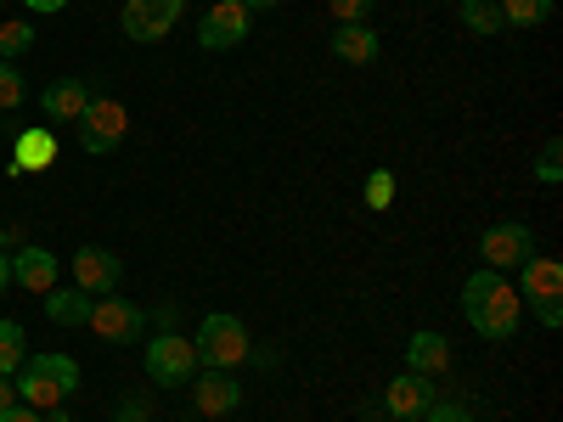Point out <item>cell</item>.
Here are the masks:
<instances>
[{
	"mask_svg": "<svg viewBox=\"0 0 563 422\" xmlns=\"http://www.w3.org/2000/svg\"><path fill=\"white\" fill-rule=\"evenodd\" d=\"M153 321H158V326H164V333H175V321H180V304H164V310H158V315H153Z\"/></svg>",
	"mask_w": 563,
	"mask_h": 422,
	"instance_id": "1f68e13d",
	"label": "cell"
},
{
	"mask_svg": "<svg viewBox=\"0 0 563 422\" xmlns=\"http://www.w3.org/2000/svg\"><path fill=\"white\" fill-rule=\"evenodd\" d=\"M90 97H97V90H90L85 79H57V85L40 90V113L52 119V124H74L90 108Z\"/></svg>",
	"mask_w": 563,
	"mask_h": 422,
	"instance_id": "5bb4252c",
	"label": "cell"
},
{
	"mask_svg": "<svg viewBox=\"0 0 563 422\" xmlns=\"http://www.w3.org/2000/svg\"><path fill=\"white\" fill-rule=\"evenodd\" d=\"M23 326L18 321H0V378H12V371L23 366Z\"/></svg>",
	"mask_w": 563,
	"mask_h": 422,
	"instance_id": "7402d4cb",
	"label": "cell"
},
{
	"mask_svg": "<svg viewBox=\"0 0 563 422\" xmlns=\"http://www.w3.org/2000/svg\"><path fill=\"white\" fill-rule=\"evenodd\" d=\"M74 135H79V153L108 158L113 147H124V135H130V113H124V102H113V97H90V108L74 119Z\"/></svg>",
	"mask_w": 563,
	"mask_h": 422,
	"instance_id": "277c9868",
	"label": "cell"
},
{
	"mask_svg": "<svg viewBox=\"0 0 563 422\" xmlns=\"http://www.w3.org/2000/svg\"><path fill=\"white\" fill-rule=\"evenodd\" d=\"M192 406H198V417H231L243 406V384L231 378V371H203V378L192 384Z\"/></svg>",
	"mask_w": 563,
	"mask_h": 422,
	"instance_id": "4fadbf2b",
	"label": "cell"
},
{
	"mask_svg": "<svg viewBox=\"0 0 563 422\" xmlns=\"http://www.w3.org/2000/svg\"><path fill=\"white\" fill-rule=\"evenodd\" d=\"M462 315H467V326H474L479 338H490V344H507L512 333H519V321H525V299H519V288L501 276V270H474L462 281Z\"/></svg>",
	"mask_w": 563,
	"mask_h": 422,
	"instance_id": "6da1fadb",
	"label": "cell"
},
{
	"mask_svg": "<svg viewBox=\"0 0 563 422\" xmlns=\"http://www.w3.org/2000/svg\"><path fill=\"white\" fill-rule=\"evenodd\" d=\"M451 7H462V0H451Z\"/></svg>",
	"mask_w": 563,
	"mask_h": 422,
	"instance_id": "8d00e7d4",
	"label": "cell"
},
{
	"mask_svg": "<svg viewBox=\"0 0 563 422\" xmlns=\"http://www.w3.org/2000/svg\"><path fill=\"white\" fill-rule=\"evenodd\" d=\"M85 326L102 344H135L141 326H147V315H141V304H130L124 293H102V299H90V321Z\"/></svg>",
	"mask_w": 563,
	"mask_h": 422,
	"instance_id": "52a82bcc",
	"label": "cell"
},
{
	"mask_svg": "<svg viewBox=\"0 0 563 422\" xmlns=\"http://www.w3.org/2000/svg\"><path fill=\"white\" fill-rule=\"evenodd\" d=\"M249 12H271V7H282V0H243Z\"/></svg>",
	"mask_w": 563,
	"mask_h": 422,
	"instance_id": "e575fe53",
	"label": "cell"
},
{
	"mask_svg": "<svg viewBox=\"0 0 563 422\" xmlns=\"http://www.w3.org/2000/svg\"><path fill=\"white\" fill-rule=\"evenodd\" d=\"M52 164H57V135H52V130H23L18 147H12V175L52 169Z\"/></svg>",
	"mask_w": 563,
	"mask_h": 422,
	"instance_id": "ac0fdd59",
	"label": "cell"
},
{
	"mask_svg": "<svg viewBox=\"0 0 563 422\" xmlns=\"http://www.w3.org/2000/svg\"><path fill=\"white\" fill-rule=\"evenodd\" d=\"M119 276H124V259L113 248H79L74 254V288L90 293V299H102V293H119Z\"/></svg>",
	"mask_w": 563,
	"mask_h": 422,
	"instance_id": "8fae6325",
	"label": "cell"
},
{
	"mask_svg": "<svg viewBox=\"0 0 563 422\" xmlns=\"http://www.w3.org/2000/svg\"><path fill=\"white\" fill-rule=\"evenodd\" d=\"M12 406H18V384L0 378V411H12Z\"/></svg>",
	"mask_w": 563,
	"mask_h": 422,
	"instance_id": "d6a6232c",
	"label": "cell"
},
{
	"mask_svg": "<svg viewBox=\"0 0 563 422\" xmlns=\"http://www.w3.org/2000/svg\"><path fill=\"white\" fill-rule=\"evenodd\" d=\"M23 7H29L34 18H57V12H68V0H23Z\"/></svg>",
	"mask_w": 563,
	"mask_h": 422,
	"instance_id": "4dcf8cb0",
	"label": "cell"
},
{
	"mask_svg": "<svg viewBox=\"0 0 563 422\" xmlns=\"http://www.w3.org/2000/svg\"><path fill=\"white\" fill-rule=\"evenodd\" d=\"M422 422H474V417H467V406H429V411H422Z\"/></svg>",
	"mask_w": 563,
	"mask_h": 422,
	"instance_id": "83f0119b",
	"label": "cell"
},
{
	"mask_svg": "<svg viewBox=\"0 0 563 422\" xmlns=\"http://www.w3.org/2000/svg\"><path fill=\"white\" fill-rule=\"evenodd\" d=\"M456 18H462V29H467V34H485V40L507 29V23H501V12H496V0H462Z\"/></svg>",
	"mask_w": 563,
	"mask_h": 422,
	"instance_id": "ffe728a7",
	"label": "cell"
},
{
	"mask_svg": "<svg viewBox=\"0 0 563 422\" xmlns=\"http://www.w3.org/2000/svg\"><path fill=\"white\" fill-rule=\"evenodd\" d=\"M147 411H153L147 400H119V406H113V417H119V422H147Z\"/></svg>",
	"mask_w": 563,
	"mask_h": 422,
	"instance_id": "f1b7e54d",
	"label": "cell"
},
{
	"mask_svg": "<svg viewBox=\"0 0 563 422\" xmlns=\"http://www.w3.org/2000/svg\"><path fill=\"white\" fill-rule=\"evenodd\" d=\"M496 12H501L507 29H541L552 18V0H501Z\"/></svg>",
	"mask_w": 563,
	"mask_h": 422,
	"instance_id": "44dd1931",
	"label": "cell"
},
{
	"mask_svg": "<svg viewBox=\"0 0 563 422\" xmlns=\"http://www.w3.org/2000/svg\"><path fill=\"white\" fill-rule=\"evenodd\" d=\"M479 259H485V270H512V265L536 259V237H530V225H519V220L485 225V237H479Z\"/></svg>",
	"mask_w": 563,
	"mask_h": 422,
	"instance_id": "9c48e42d",
	"label": "cell"
},
{
	"mask_svg": "<svg viewBox=\"0 0 563 422\" xmlns=\"http://www.w3.org/2000/svg\"><path fill=\"white\" fill-rule=\"evenodd\" d=\"M198 366H214V371H238L249 355H254V338H249V326L238 315H203L198 321Z\"/></svg>",
	"mask_w": 563,
	"mask_h": 422,
	"instance_id": "3957f363",
	"label": "cell"
},
{
	"mask_svg": "<svg viewBox=\"0 0 563 422\" xmlns=\"http://www.w3.org/2000/svg\"><path fill=\"white\" fill-rule=\"evenodd\" d=\"M18 400L34 411H57L74 389H79V366L68 355H23V366L12 371Z\"/></svg>",
	"mask_w": 563,
	"mask_h": 422,
	"instance_id": "7a4b0ae2",
	"label": "cell"
},
{
	"mask_svg": "<svg viewBox=\"0 0 563 422\" xmlns=\"http://www.w3.org/2000/svg\"><path fill=\"white\" fill-rule=\"evenodd\" d=\"M333 45V57L350 63V68H366V63H378V34H372L366 23H339V34L327 40Z\"/></svg>",
	"mask_w": 563,
	"mask_h": 422,
	"instance_id": "2e32d148",
	"label": "cell"
},
{
	"mask_svg": "<svg viewBox=\"0 0 563 422\" xmlns=\"http://www.w3.org/2000/svg\"><path fill=\"white\" fill-rule=\"evenodd\" d=\"M12 281L18 288H29V293H52L57 288V254L52 248H18L12 254Z\"/></svg>",
	"mask_w": 563,
	"mask_h": 422,
	"instance_id": "9a60e30c",
	"label": "cell"
},
{
	"mask_svg": "<svg viewBox=\"0 0 563 422\" xmlns=\"http://www.w3.org/2000/svg\"><path fill=\"white\" fill-rule=\"evenodd\" d=\"M45 422H68V411L57 406V411H45Z\"/></svg>",
	"mask_w": 563,
	"mask_h": 422,
	"instance_id": "d590c367",
	"label": "cell"
},
{
	"mask_svg": "<svg viewBox=\"0 0 563 422\" xmlns=\"http://www.w3.org/2000/svg\"><path fill=\"white\" fill-rule=\"evenodd\" d=\"M29 45H34V23H23V18L0 23V57H18V52H29Z\"/></svg>",
	"mask_w": 563,
	"mask_h": 422,
	"instance_id": "cb8c5ba5",
	"label": "cell"
},
{
	"mask_svg": "<svg viewBox=\"0 0 563 422\" xmlns=\"http://www.w3.org/2000/svg\"><path fill=\"white\" fill-rule=\"evenodd\" d=\"M147 378L158 384V389H186L198 378V349H192V338H180V333H158L153 344H147Z\"/></svg>",
	"mask_w": 563,
	"mask_h": 422,
	"instance_id": "5b68a950",
	"label": "cell"
},
{
	"mask_svg": "<svg viewBox=\"0 0 563 422\" xmlns=\"http://www.w3.org/2000/svg\"><path fill=\"white\" fill-rule=\"evenodd\" d=\"M525 288L519 299H530L541 326H563V265L558 259H525Z\"/></svg>",
	"mask_w": 563,
	"mask_h": 422,
	"instance_id": "8992f818",
	"label": "cell"
},
{
	"mask_svg": "<svg viewBox=\"0 0 563 422\" xmlns=\"http://www.w3.org/2000/svg\"><path fill=\"white\" fill-rule=\"evenodd\" d=\"M372 7H378V0H327V12H333L339 23H366Z\"/></svg>",
	"mask_w": 563,
	"mask_h": 422,
	"instance_id": "4316f807",
	"label": "cell"
},
{
	"mask_svg": "<svg viewBox=\"0 0 563 422\" xmlns=\"http://www.w3.org/2000/svg\"><path fill=\"white\" fill-rule=\"evenodd\" d=\"M45 315H52L57 326H85V321H90V293H79V288H52V293H45Z\"/></svg>",
	"mask_w": 563,
	"mask_h": 422,
	"instance_id": "d6986e66",
	"label": "cell"
},
{
	"mask_svg": "<svg viewBox=\"0 0 563 422\" xmlns=\"http://www.w3.org/2000/svg\"><path fill=\"white\" fill-rule=\"evenodd\" d=\"M249 34H254V12L243 7V0H214V7L203 12V23H198L203 52H231V45H243Z\"/></svg>",
	"mask_w": 563,
	"mask_h": 422,
	"instance_id": "ba28073f",
	"label": "cell"
},
{
	"mask_svg": "<svg viewBox=\"0 0 563 422\" xmlns=\"http://www.w3.org/2000/svg\"><path fill=\"white\" fill-rule=\"evenodd\" d=\"M29 102V85H23V74L0 57V113H12V108H23Z\"/></svg>",
	"mask_w": 563,
	"mask_h": 422,
	"instance_id": "603a6c76",
	"label": "cell"
},
{
	"mask_svg": "<svg viewBox=\"0 0 563 422\" xmlns=\"http://www.w3.org/2000/svg\"><path fill=\"white\" fill-rule=\"evenodd\" d=\"M445 366H451V344H445V333H411V344H406V371L440 378Z\"/></svg>",
	"mask_w": 563,
	"mask_h": 422,
	"instance_id": "e0dca14e",
	"label": "cell"
},
{
	"mask_svg": "<svg viewBox=\"0 0 563 422\" xmlns=\"http://www.w3.org/2000/svg\"><path fill=\"white\" fill-rule=\"evenodd\" d=\"M0 422H45V411H34V406H12V411H0Z\"/></svg>",
	"mask_w": 563,
	"mask_h": 422,
	"instance_id": "f546056e",
	"label": "cell"
},
{
	"mask_svg": "<svg viewBox=\"0 0 563 422\" xmlns=\"http://www.w3.org/2000/svg\"><path fill=\"white\" fill-rule=\"evenodd\" d=\"M434 400H440L434 395V378H422V371H400V378L389 384V395H384V406H389L395 422H417Z\"/></svg>",
	"mask_w": 563,
	"mask_h": 422,
	"instance_id": "7c38bea8",
	"label": "cell"
},
{
	"mask_svg": "<svg viewBox=\"0 0 563 422\" xmlns=\"http://www.w3.org/2000/svg\"><path fill=\"white\" fill-rule=\"evenodd\" d=\"M0 7H7V0H0Z\"/></svg>",
	"mask_w": 563,
	"mask_h": 422,
	"instance_id": "74e56055",
	"label": "cell"
},
{
	"mask_svg": "<svg viewBox=\"0 0 563 422\" xmlns=\"http://www.w3.org/2000/svg\"><path fill=\"white\" fill-rule=\"evenodd\" d=\"M180 12H186V0H124V34L135 45H153L180 23Z\"/></svg>",
	"mask_w": 563,
	"mask_h": 422,
	"instance_id": "30bf717a",
	"label": "cell"
},
{
	"mask_svg": "<svg viewBox=\"0 0 563 422\" xmlns=\"http://www.w3.org/2000/svg\"><path fill=\"white\" fill-rule=\"evenodd\" d=\"M7 288H12V254L0 248V293H7Z\"/></svg>",
	"mask_w": 563,
	"mask_h": 422,
	"instance_id": "836d02e7",
	"label": "cell"
},
{
	"mask_svg": "<svg viewBox=\"0 0 563 422\" xmlns=\"http://www.w3.org/2000/svg\"><path fill=\"white\" fill-rule=\"evenodd\" d=\"M536 180H541V186H558V180H563V141H558V135L547 141L541 158H536Z\"/></svg>",
	"mask_w": 563,
	"mask_h": 422,
	"instance_id": "d4e9b609",
	"label": "cell"
},
{
	"mask_svg": "<svg viewBox=\"0 0 563 422\" xmlns=\"http://www.w3.org/2000/svg\"><path fill=\"white\" fill-rule=\"evenodd\" d=\"M395 203V175L389 169H372L366 175V209H389Z\"/></svg>",
	"mask_w": 563,
	"mask_h": 422,
	"instance_id": "484cf974",
	"label": "cell"
}]
</instances>
